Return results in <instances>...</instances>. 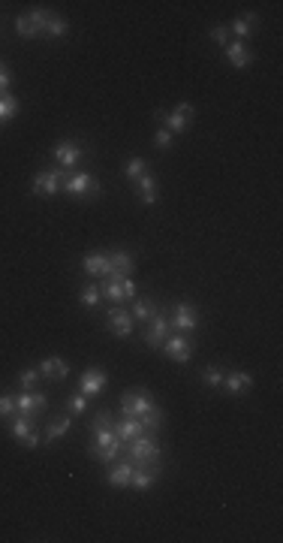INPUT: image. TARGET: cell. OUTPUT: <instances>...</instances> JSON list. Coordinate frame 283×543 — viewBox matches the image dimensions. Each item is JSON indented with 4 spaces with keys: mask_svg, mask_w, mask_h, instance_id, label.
Masks as SVG:
<instances>
[{
    "mask_svg": "<svg viewBox=\"0 0 283 543\" xmlns=\"http://www.w3.org/2000/svg\"><path fill=\"white\" fill-rule=\"evenodd\" d=\"M229 396H247L253 389V377L247 371H229L223 374V384H220Z\"/></svg>",
    "mask_w": 283,
    "mask_h": 543,
    "instance_id": "obj_18",
    "label": "cell"
},
{
    "mask_svg": "<svg viewBox=\"0 0 283 543\" xmlns=\"http://www.w3.org/2000/svg\"><path fill=\"white\" fill-rule=\"evenodd\" d=\"M46 408H48V399L40 393V389H31V393H24V389H21V396H16V413L18 416L36 420V416H40Z\"/></svg>",
    "mask_w": 283,
    "mask_h": 543,
    "instance_id": "obj_10",
    "label": "cell"
},
{
    "mask_svg": "<svg viewBox=\"0 0 283 543\" xmlns=\"http://www.w3.org/2000/svg\"><path fill=\"white\" fill-rule=\"evenodd\" d=\"M202 384L211 386V389L220 386L223 384V369L220 365H208V369H202Z\"/></svg>",
    "mask_w": 283,
    "mask_h": 543,
    "instance_id": "obj_34",
    "label": "cell"
},
{
    "mask_svg": "<svg viewBox=\"0 0 283 543\" xmlns=\"http://www.w3.org/2000/svg\"><path fill=\"white\" fill-rule=\"evenodd\" d=\"M70 428H73V416H58L55 423H48L46 435H43V444H55V441L67 435Z\"/></svg>",
    "mask_w": 283,
    "mask_h": 543,
    "instance_id": "obj_27",
    "label": "cell"
},
{
    "mask_svg": "<svg viewBox=\"0 0 283 543\" xmlns=\"http://www.w3.org/2000/svg\"><path fill=\"white\" fill-rule=\"evenodd\" d=\"M121 416H133V420H139L142 426H145V432H157V428L163 426V408L154 401V396L148 393V389H142V386L127 389V393L121 396Z\"/></svg>",
    "mask_w": 283,
    "mask_h": 543,
    "instance_id": "obj_1",
    "label": "cell"
},
{
    "mask_svg": "<svg viewBox=\"0 0 283 543\" xmlns=\"http://www.w3.org/2000/svg\"><path fill=\"white\" fill-rule=\"evenodd\" d=\"M172 139H175V136H172L169 130L160 127L157 133H154V145H157V148H169V145H172Z\"/></svg>",
    "mask_w": 283,
    "mask_h": 543,
    "instance_id": "obj_38",
    "label": "cell"
},
{
    "mask_svg": "<svg viewBox=\"0 0 283 543\" xmlns=\"http://www.w3.org/2000/svg\"><path fill=\"white\" fill-rule=\"evenodd\" d=\"M12 85V73L6 64H0V94H6V88Z\"/></svg>",
    "mask_w": 283,
    "mask_h": 543,
    "instance_id": "obj_39",
    "label": "cell"
},
{
    "mask_svg": "<svg viewBox=\"0 0 283 543\" xmlns=\"http://www.w3.org/2000/svg\"><path fill=\"white\" fill-rule=\"evenodd\" d=\"M114 435H118L121 447H124V444H130L133 438L145 435V426H142L139 420H133V416H121V423H114Z\"/></svg>",
    "mask_w": 283,
    "mask_h": 543,
    "instance_id": "obj_22",
    "label": "cell"
},
{
    "mask_svg": "<svg viewBox=\"0 0 283 543\" xmlns=\"http://www.w3.org/2000/svg\"><path fill=\"white\" fill-rule=\"evenodd\" d=\"M148 172H151V163L145 157H130V160L124 163V179L133 181V184L142 179V175H148Z\"/></svg>",
    "mask_w": 283,
    "mask_h": 543,
    "instance_id": "obj_28",
    "label": "cell"
},
{
    "mask_svg": "<svg viewBox=\"0 0 283 543\" xmlns=\"http://www.w3.org/2000/svg\"><path fill=\"white\" fill-rule=\"evenodd\" d=\"M106 326H109V332H112V335L130 338L133 330H136V320H133V314L127 311V308L112 305V308H109V317H106Z\"/></svg>",
    "mask_w": 283,
    "mask_h": 543,
    "instance_id": "obj_12",
    "label": "cell"
},
{
    "mask_svg": "<svg viewBox=\"0 0 283 543\" xmlns=\"http://www.w3.org/2000/svg\"><path fill=\"white\" fill-rule=\"evenodd\" d=\"M9 435L18 441L21 447H28V450H36L43 444V438L36 435V428H33V420H28V416H12L9 420Z\"/></svg>",
    "mask_w": 283,
    "mask_h": 543,
    "instance_id": "obj_9",
    "label": "cell"
},
{
    "mask_svg": "<svg viewBox=\"0 0 283 543\" xmlns=\"http://www.w3.org/2000/svg\"><path fill=\"white\" fill-rule=\"evenodd\" d=\"M160 465H145V468H136L133 471V480H130V486L136 492H148L154 483H157V477H160Z\"/></svg>",
    "mask_w": 283,
    "mask_h": 543,
    "instance_id": "obj_21",
    "label": "cell"
},
{
    "mask_svg": "<svg viewBox=\"0 0 283 543\" xmlns=\"http://www.w3.org/2000/svg\"><path fill=\"white\" fill-rule=\"evenodd\" d=\"M166 338H169V314H166V311H160V308H157V314H154V317L148 320L145 344H148L151 350H160Z\"/></svg>",
    "mask_w": 283,
    "mask_h": 543,
    "instance_id": "obj_14",
    "label": "cell"
},
{
    "mask_svg": "<svg viewBox=\"0 0 283 543\" xmlns=\"http://www.w3.org/2000/svg\"><path fill=\"white\" fill-rule=\"evenodd\" d=\"M226 60H229V64H233L235 70H247L256 58H253V52H250L247 43H238V40H235V43L226 46Z\"/></svg>",
    "mask_w": 283,
    "mask_h": 543,
    "instance_id": "obj_20",
    "label": "cell"
},
{
    "mask_svg": "<svg viewBox=\"0 0 283 543\" xmlns=\"http://www.w3.org/2000/svg\"><path fill=\"white\" fill-rule=\"evenodd\" d=\"M91 432H94V444H91V456L102 465H112L121 456V441L114 435V420L109 411H100L91 420Z\"/></svg>",
    "mask_w": 283,
    "mask_h": 543,
    "instance_id": "obj_2",
    "label": "cell"
},
{
    "mask_svg": "<svg viewBox=\"0 0 283 543\" xmlns=\"http://www.w3.org/2000/svg\"><path fill=\"white\" fill-rule=\"evenodd\" d=\"M256 24H260V16H256V12H247V16H238L233 24H229V33H235L238 43H244L253 33Z\"/></svg>",
    "mask_w": 283,
    "mask_h": 543,
    "instance_id": "obj_24",
    "label": "cell"
},
{
    "mask_svg": "<svg viewBox=\"0 0 283 543\" xmlns=\"http://www.w3.org/2000/svg\"><path fill=\"white\" fill-rule=\"evenodd\" d=\"M208 36H211V43H217V46H229V28H226V24H214V28L208 31Z\"/></svg>",
    "mask_w": 283,
    "mask_h": 543,
    "instance_id": "obj_37",
    "label": "cell"
},
{
    "mask_svg": "<svg viewBox=\"0 0 283 543\" xmlns=\"http://www.w3.org/2000/svg\"><path fill=\"white\" fill-rule=\"evenodd\" d=\"M63 179H67V172L63 169H40L33 175V181H31V191H33V196L55 199L60 194V187H63Z\"/></svg>",
    "mask_w": 283,
    "mask_h": 543,
    "instance_id": "obj_5",
    "label": "cell"
},
{
    "mask_svg": "<svg viewBox=\"0 0 283 543\" xmlns=\"http://www.w3.org/2000/svg\"><path fill=\"white\" fill-rule=\"evenodd\" d=\"M18 97L16 94H0V124H6V121H12V118H16L18 115Z\"/></svg>",
    "mask_w": 283,
    "mask_h": 543,
    "instance_id": "obj_30",
    "label": "cell"
},
{
    "mask_svg": "<svg viewBox=\"0 0 283 543\" xmlns=\"http://www.w3.org/2000/svg\"><path fill=\"white\" fill-rule=\"evenodd\" d=\"M48 19H51V9L36 6V9L28 12V16H18V19H16V33L21 36V40H36V36H46Z\"/></svg>",
    "mask_w": 283,
    "mask_h": 543,
    "instance_id": "obj_4",
    "label": "cell"
},
{
    "mask_svg": "<svg viewBox=\"0 0 283 543\" xmlns=\"http://www.w3.org/2000/svg\"><path fill=\"white\" fill-rule=\"evenodd\" d=\"M82 269L91 275V278H106L112 272V263H109V254H85L82 260Z\"/></svg>",
    "mask_w": 283,
    "mask_h": 543,
    "instance_id": "obj_23",
    "label": "cell"
},
{
    "mask_svg": "<svg viewBox=\"0 0 283 543\" xmlns=\"http://www.w3.org/2000/svg\"><path fill=\"white\" fill-rule=\"evenodd\" d=\"M109 386V374L100 369V365H91V369H85L82 377H79V393L94 399V396H102V389Z\"/></svg>",
    "mask_w": 283,
    "mask_h": 543,
    "instance_id": "obj_11",
    "label": "cell"
},
{
    "mask_svg": "<svg viewBox=\"0 0 283 543\" xmlns=\"http://www.w3.org/2000/svg\"><path fill=\"white\" fill-rule=\"evenodd\" d=\"M40 369H36V365H31V369H24L21 374H18V386L24 389V393H31V389H36L40 386Z\"/></svg>",
    "mask_w": 283,
    "mask_h": 543,
    "instance_id": "obj_33",
    "label": "cell"
},
{
    "mask_svg": "<svg viewBox=\"0 0 283 543\" xmlns=\"http://www.w3.org/2000/svg\"><path fill=\"white\" fill-rule=\"evenodd\" d=\"M133 471H136V465L130 462V459H114L112 465H109V471H106V483L109 486H114V489H127L130 486V480H133Z\"/></svg>",
    "mask_w": 283,
    "mask_h": 543,
    "instance_id": "obj_16",
    "label": "cell"
},
{
    "mask_svg": "<svg viewBox=\"0 0 283 543\" xmlns=\"http://www.w3.org/2000/svg\"><path fill=\"white\" fill-rule=\"evenodd\" d=\"M102 296H106L112 305H121V302H127V293H124V278H102Z\"/></svg>",
    "mask_w": 283,
    "mask_h": 543,
    "instance_id": "obj_25",
    "label": "cell"
},
{
    "mask_svg": "<svg viewBox=\"0 0 283 543\" xmlns=\"http://www.w3.org/2000/svg\"><path fill=\"white\" fill-rule=\"evenodd\" d=\"M36 369H40V374L48 377V381H67L70 377V365L63 357H46Z\"/></svg>",
    "mask_w": 283,
    "mask_h": 543,
    "instance_id": "obj_19",
    "label": "cell"
},
{
    "mask_svg": "<svg viewBox=\"0 0 283 543\" xmlns=\"http://www.w3.org/2000/svg\"><path fill=\"white\" fill-rule=\"evenodd\" d=\"M109 263H112V272L106 278H130L136 272V257L130 251H112Z\"/></svg>",
    "mask_w": 283,
    "mask_h": 543,
    "instance_id": "obj_17",
    "label": "cell"
},
{
    "mask_svg": "<svg viewBox=\"0 0 283 543\" xmlns=\"http://www.w3.org/2000/svg\"><path fill=\"white\" fill-rule=\"evenodd\" d=\"M130 314H133V320H142V323H145V320H151L154 314H157V305H154L151 299H136Z\"/></svg>",
    "mask_w": 283,
    "mask_h": 543,
    "instance_id": "obj_32",
    "label": "cell"
},
{
    "mask_svg": "<svg viewBox=\"0 0 283 543\" xmlns=\"http://www.w3.org/2000/svg\"><path fill=\"white\" fill-rule=\"evenodd\" d=\"M79 302L85 308H97L100 302H102V290H100V284H85L82 290H79Z\"/></svg>",
    "mask_w": 283,
    "mask_h": 543,
    "instance_id": "obj_31",
    "label": "cell"
},
{
    "mask_svg": "<svg viewBox=\"0 0 283 543\" xmlns=\"http://www.w3.org/2000/svg\"><path fill=\"white\" fill-rule=\"evenodd\" d=\"M154 118L163 121V124H166V130H169V133L175 136V133H184V130L190 127V121L196 118V106L184 100V103H178L172 112H157Z\"/></svg>",
    "mask_w": 283,
    "mask_h": 543,
    "instance_id": "obj_6",
    "label": "cell"
},
{
    "mask_svg": "<svg viewBox=\"0 0 283 543\" xmlns=\"http://www.w3.org/2000/svg\"><path fill=\"white\" fill-rule=\"evenodd\" d=\"M55 160H58V167L63 169V172H70L73 167H79L82 163V157H85V151H82V145L79 142H73V139H63V142H58L55 145Z\"/></svg>",
    "mask_w": 283,
    "mask_h": 543,
    "instance_id": "obj_15",
    "label": "cell"
},
{
    "mask_svg": "<svg viewBox=\"0 0 283 543\" xmlns=\"http://www.w3.org/2000/svg\"><path fill=\"white\" fill-rule=\"evenodd\" d=\"M60 191H67L70 196H75V199H87V196H97L102 187H100V181L94 179L91 172H73V175H67V179H63V187Z\"/></svg>",
    "mask_w": 283,
    "mask_h": 543,
    "instance_id": "obj_7",
    "label": "cell"
},
{
    "mask_svg": "<svg viewBox=\"0 0 283 543\" xmlns=\"http://www.w3.org/2000/svg\"><path fill=\"white\" fill-rule=\"evenodd\" d=\"M16 416V396H0V420Z\"/></svg>",
    "mask_w": 283,
    "mask_h": 543,
    "instance_id": "obj_36",
    "label": "cell"
},
{
    "mask_svg": "<svg viewBox=\"0 0 283 543\" xmlns=\"http://www.w3.org/2000/svg\"><path fill=\"white\" fill-rule=\"evenodd\" d=\"M67 33H70V21L63 16H58V12H51V19L46 24V36L48 40H63Z\"/></svg>",
    "mask_w": 283,
    "mask_h": 543,
    "instance_id": "obj_29",
    "label": "cell"
},
{
    "mask_svg": "<svg viewBox=\"0 0 283 543\" xmlns=\"http://www.w3.org/2000/svg\"><path fill=\"white\" fill-rule=\"evenodd\" d=\"M67 411H70V413H75V416H82V413L87 411V396H82V393H73V396L67 399Z\"/></svg>",
    "mask_w": 283,
    "mask_h": 543,
    "instance_id": "obj_35",
    "label": "cell"
},
{
    "mask_svg": "<svg viewBox=\"0 0 283 543\" xmlns=\"http://www.w3.org/2000/svg\"><path fill=\"white\" fill-rule=\"evenodd\" d=\"M136 194H139V203L142 206H154L157 203V181H154V175H142V179L136 181Z\"/></svg>",
    "mask_w": 283,
    "mask_h": 543,
    "instance_id": "obj_26",
    "label": "cell"
},
{
    "mask_svg": "<svg viewBox=\"0 0 283 543\" xmlns=\"http://www.w3.org/2000/svg\"><path fill=\"white\" fill-rule=\"evenodd\" d=\"M199 326V308L190 302H175L169 314V330L175 332H193Z\"/></svg>",
    "mask_w": 283,
    "mask_h": 543,
    "instance_id": "obj_8",
    "label": "cell"
},
{
    "mask_svg": "<svg viewBox=\"0 0 283 543\" xmlns=\"http://www.w3.org/2000/svg\"><path fill=\"white\" fill-rule=\"evenodd\" d=\"M160 456L163 450L157 444V438H154V432H145L133 438L130 444H127V459H130L136 468H145V465H160Z\"/></svg>",
    "mask_w": 283,
    "mask_h": 543,
    "instance_id": "obj_3",
    "label": "cell"
},
{
    "mask_svg": "<svg viewBox=\"0 0 283 543\" xmlns=\"http://www.w3.org/2000/svg\"><path fill=\"white\" fill-rule=\"evenodd\" d=\"M163 350H166V357H169V359L184 365V362L193 359V350H196V347H193V341L187 338V332H175V335H169V338L163 341Z\"/></svg>",
    "mask_w": 283,
    "mask_h": 543,
    "instance_id": "obj_13",
    "label": "cell"
}]
</instances>
